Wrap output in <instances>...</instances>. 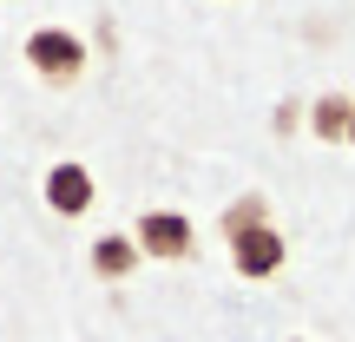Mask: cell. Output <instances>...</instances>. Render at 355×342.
Segmentation results:
<instances>
[{
  "mask_svg": "<svg viewBox=\"0 0 355 342\" xmlns=\"http://www.w3.org/2000/svg\"><path fill=\"white\" fill-rule=\"evenodd\" d=\"M283 230L277 224H243L230 230V264H237V277H277L283 270Z\"/></svg>",
  "mask_w": 355,
  "mask_h": 342,
  "instance_id": "3957f363",
  "label": "cell"
},
{
  "mask_svg": "<svg viewBox=\"0 0 355 342\" xmlns=\"http://www.w3.org/2000/svg\"><path fill=\"white\" fill-rule=\"evenodd\" d=\"M92 198H99V185H92L86 165H73V158H66V165L46 171V211H60V217H86Z\"/></svg>",
  "mask_w": 355,
  "mask_h": 342,
  "instance_id": "277c9868",
  "label": "cell"
},
{
  "mask_svg": "<svg viewBox=\"0 0 355 342\" xmlns=\"http://www.w3.org/2000/svg\"><path fill=\"white\" fill-rule=\"evenodd\" d=\"M132 270H139V243H132V237H99V243H92V277L125 283Z\"/></svg>",
  "mask_w": 355,
  "mask_h": 342,
  "instance_id": "5b68a950",
  "label": "cell"
},
{
  "mask_svg": "<svg viewBox=\"0 0 355 342\" xmlns=\"http://www.w3.org/2000/svg\"><path fill=\"white\" fill-rule=\"evenodd\" d=\"M349 145H355V119H349Z\"/></svg>",
  "mask_w": 355,
  "mask_h": 342,
  "instance_id": "ba28073f",
  "label": "cell"
},
{
  "mask_svg": "<svg viewBox=\"0 0 355 342\" xmlns=\"http://www.w3.org/2000/svg\"><path fill=\"white\" fill-rule=\"evenodd\" d=\"M132 243H139V257L178 264V257H191V217L184 211H145L132 224Z\"/></svg>",
  "mask_w": 355,
  "mask_h": 342,
  "instance_id": "7a4b0ae2",
  "label": "cell"
},
{
  "mask_svg": "<svg viewBox=\"0 0 355 342\" xmlns=\"http://www.w3.org/2000/svg\"><path fill=\"white\" fill-rule=\"evenodd\" d=\"M26 66L46 86H79L86 79V40L66 26H40V33H26Z\"/></svg>",
  "mask_w": 355,
  "mask_h": 342,
  "instance_id": "6da1fadb",
  "label": "cell"
},
{
  "mask_svg": "<svg viewBox=\"0 0 355 342\" xmlns=\"http://www.w3.org/2000/svg\"><path fill=\"white\" fill-rule=\"evenodd\" d=\"M243 224H270L263 198H237V204H230V211H224V237H230V230H243Z\"/></svg>",
  "mask_w": 355,
  "mask_h": 342,
  "instance_id": "52a82bcc",
  "label": "cell"
},
{
  "mask_svg": "<svg viewBox=\"0 0 355 342\" xmlns=\"http://www.w3.org/2000/svg\"><path fill=\"white\" fill-rule=\"evenodd\" d=\"M349 119H355V99H343V92H329V99L309 105V126H316V139H349Z\"/></svg>",
  "mask_w": 355,
  "mask_h": 342,
  "instance_id": "8992f818",
  "label": "cell"
}]
</instances>
